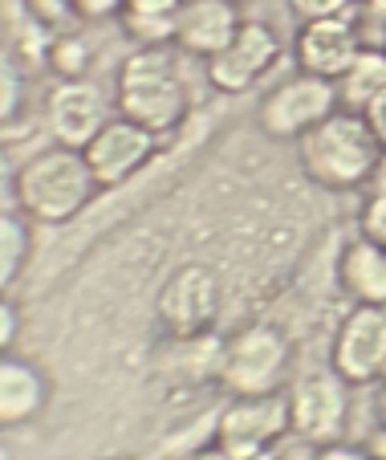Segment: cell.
Masks as SVG:
<instances>
[{"label":"cell","mask_w":386,"mask_h":460,"mask_svg":"<svg viewBox=\"0 0 386 460\" xmlns=\"http://www.w3.org/2000/svg\"><path fill=\"white\" fill-rule=\"evenodd\" d=\"M297 155H301L305 175L318 183V188L354 191L378 175L386 147L374 135L366 114L350 111V106H338L329 119H321L313 130L301 135Z\"/></svg>","instance_id":"cell-1"},{"label":"cell","mask_w":386,"mask_h":460,"mask_svg":"<svg viewBox=\"0 0 386 460\" xmlns=\"http://www.w3.org/2000/svg\"><path fill=\"white\" fill-rule=\"evenodd\" d=\"M114 106L154 135H171L188 119V82L167 45H135L122 58L114 78Z\"/></svg>","instance_id":"cell-2"},{"label":"cell","mask_w":386,"mask_h":460,"mask_svg":"<svg viewBox=\"0 0 386 460\" xmlns=\"http://www.w3.org/2000/svg\"><path fill=\"white\" fill-rule=\"evenodd\" d=\"M102 183L94 180L86 164V151L61 147L53 143L49 151L33 155L17 175V200L21 212L41 225H66L77 212H86V204L94 200Z\"/></svg>","instance_id":"cell-3"},{"label":"cell","mask_w":386,"mask_h":460,"mask_svg":"<svg viewBox=\"0 0 386 460\" xmlns=\"http://www.w3.org/2000/svg\"><path fill=\"white\" fill-rule=\"evenodd\" d=\"M289 339L276 326H244L236 331L220 350V379L232 395H268L281 391L289 375Z\"/></svg>","instance_id":"cell-4"},{"label":"cell","mask_w":386,"mask_h":460,"mask_svg":"<svg viewBox=\"0 0 386 460\" xmlns=\"http://www.w3.org/2000/svg\"><path fill=\"white\" fill-rule=\"evenodd\" d=\"M293 432L289 391H268V395H236L228 408L215 416V444L232 460H249L260 452H273L281 436Z\"/></svg>","instance_id":"cell-5"},{"label":"cell","mask_w":386,"mask_h":460,"mask_svg":"<svg viewBox=\"0 0 386 460\" xmlns=\"http://www.w3.org/2000/svg\"><path fill=\"white\" fill-rule=\"evenodd\" d=\"M154 314H159V322L167 326L171 339H204L220 318V281H215V273L199 261L180 265L154 297Z\"/></svg>","instance_id":"cell-6"},{"label":"cell","mask_w":386,"mask_h":460,"mask_svg":"<svg viewBox=\"0 0 386 460\" xmlns=\"http://www.w3.org/2000/svg\"><path fill=\"white\" fill-rule=\"evenodd\" d=\"M338 106H342V94H338L334 78L301 70L293 78H285L260 102V130H265L268 139H301L321 119H329Z\"/></svg>","instance_id":"cell-7"},{"label":"cell","mask_w":386,"mask_h":460,"mask_svg":"<svg viewBox=\"0 0 386 460\" xmlns=\"http://www.w3.org/2000/svg\"><path fill=\"white\" fill-rule=\"evenodd\" d=\"M289 416L293 436L305 444H334L350 416V383L329 367V371H305L289 387Z\"/></svg>","instance_id":"cell-8"},{"label":"cell","mask_w":386,"mask_h":460,"mask_svg":"<svg viewBox=\"0 0 386 460\" xmlns=\"http://www.w3.org/2000/svg\"><path fill=\"white\" fill-rule=\"evenodd\" d=\"M329 367L342 375L350 387H366V383L382 379L386 367V305H362L354 302V310L338 326L334 350H329Z\"/></svg>","instance_id":"cell-9"},{"label":"cell","mask_w":386,"mask_h":460,"mask_svg":"<svg viewBox=\"0 0 386 460\" xmlns=\"http://www.w3.org/2000/svg\"><path fill=\"white\" fill-rule=\"evenodd\" d=\"M281 58V37L265 21H244L215 58H207V82L220 94H249Z\"/></svg>","instance_id":"cell-10"},{"label":"cell","mask_w":386,"mask_h":460,"mask_svg":"<svg viewBox=\"0 0 386 460\" xmlns=\"http://www.w3.org/2000/svg\"><path fill=\"white\" fill-rule=\"evenodd\" d=\"M45 122H49L53 143L74 151H86L90 139L110 122V102L106 94L86 78H61L49 90L45 102Z\"/></svg>","instance_id":"cell-11"},{"label":"cell","mask_w":386,"mask_h":460,"mask_svg":"<svg viewBox=\"0 0 386 460\" xmlns=\"http://www.w3.org/2000/svg\"><path fill=\"white\" fill-rule=\"evenodd\" d=\"M154 139L159 135L146 130L143 122L127 119V114H114L86 147V164L94 172V180L102 188H118L122 180H130L154 155Z\"/></svg>","instance_id":"cell-12"},{"label":"cell","mask_w":386,"mask_h":460,"mask_svg":"<svg viewBox=\"0 0 386 460\" xmlns=\"http://www.w3.org/2000/svg\"><path fill=\"white\" fill-rule=\"evenodd\" d=\"M362 33L358 21L350 17H321V21H301L297 37H293V58L297 70L321 74V78H342L350 70V61L362 53Z\"/></svg>","instance_id":"cell-13"},{"label":"cell","mask_w":386,"mask_h":460,"mask_svg":"<svg viewBox=\"0 0 386 460\" xmlns=\"http://www.w3.org/2000/svg\"><path fill=\"white\" fill-rule=\"evenodd\" d=\"M244 25L236 0H183L175 13V45L191 58H215Z\"/></svg>","instance_id":"cell-14"},{"label":"cell","mask_w":386,"mask_h":460,"mask_svg":"<svg viewBox=\"0 0 386 460\" xmlns=\"http://www.w3.org/2000/svg\"><path fill=\"white\" fill-rule=\"evenodd\" d=\"M45 400H49V379L33 363L17 355L0 358V420H4V428H21L37 420Z\"/></svg>","instance_id":"cell-15"},{"label":"cell","mask_w":386,"mask_h":460,"mask_svg":"<svg viewBox=\"0 0 386 460\" xmlns=\"http://www.w3.org/2000/svg\"><path fill=\"white\" fill-rule=\"evenodd\" d=\"M338 281L362 305H386V244L358 236L342 249L338 261Z\"/></svg>","instance_id":"cell-16"},{"label":"cell","mask_w":386,"mask_h":460,"mask_svg":"<svg viewBox=\"0 0 386 460\" xmlns=\"http://www.w3.org/2000/svg\"><path fill=\"white\" fill-rule=\"evenodd\" d=\"M338 94H342V106L366 114L386 94V49L362 45V53L350 61V70L338 78Z\"/></svg>","instance_id":"cell-17"},{"label":"cell","mask_w":386,"mask_h":460,"mask_svg":"<svg viewBox=\"0 0 386 460\" xmlns=\"http://www.w3.org/2000/svg\"><path fill=\"white\" fill-rule=\"evenodd\" d=\"M25 257H29L25 220L4 212V220H0V281H4V286H13V278H17V270L25 265Z\"/></svg>","instance_id":"cell-18"},{"label":"cell","mask_w":386,"mask_h":460,"mask_svg":"<svg viewBox=\"0 0 386 460\" xmlns=\"http://www.w3.org/2000/svg\"><path fill=\"white\" fill-rule=\"evenodd\" d=\"M118 25L135 45H175V17H159V13H118Z\"/></svg>","instance_id":"cell-19"},{"label":"cell","mask_w":386,"mask_h":460,"mask_svg":"<svg viewBox=\"0 0 386 460\" xmlns=\"http://www.w3.org/2000/svg\"><path fill=\"white\" fill-rule=\"evenodd\" d=\"M86 61H90V49L86 41L69 29V33H57L49 45V66L61 74V78H82L86 74Z\"/></svg>","instance_id":"cell-20"},{"label":"cell","mask_w":386,"mask_h":460,"mask_svg":"<svg viewBox=\"0 0 386 460\" xmlns=\"http://www.w3.org/2000/svg\"><path fill=\"white\" fill-rule=\"evenodd\" d=\"M25 17L41 21L49 33H69L74 21H82L77 0H25Z\"/></svg>","instance_id":"cell-21"},{"label":"cell","mask_w":386,"mask_h":460,"mask_svg":"<svg viewBox=\"0 0 386 460\" xmlns=\"http://www.w3.org/2000/svg\"><path fill=\"white\" fill-rule=\"evenodd\" d=\"M358 228H362V236H370V241L386 244V180H374V191H370V200L362 204Z\"/></svg>","instance_id":"cell-22"},{"label":"cell","mask_w":386,"mask_h":460,"mask_svg":"<svg viewBox=\"0 0 386 460\" xmlns=\"http://www.w3.org/2000/svg\"><path fill=\"white\" fill-rule=\"evenodd\" d=\"M354 4L362 0H289V9L301 21H321V17H350Z\"/></svg>","instance_id":"cell-23"},{"label":"cell","mask_w":386,"mask_h":460,"mask_svg":"<svg viewBox=\"0 0 386 460\" xmlns=\"http://www.w3.org/2000/svg\"><path fill=\"white\" fill-rule=\"evenodd\" d=\"M313 460H374L366 448H354V444H342V440H334V444H321L318 452H313Z\"/></svg>","instance_id":"cell-24"},{"label":"cell","mask_w":386,"mask_h":460,"mask_svg":"<svg viewBox=\"0 0 386 460\" xmlns=\"http://www.w3.org/2000/svg\"><path fill=\"white\" fill-rule=\"evenodd\" d=\"M77 13L82 21H106L122 13V0H77Z\"/></svg>","instance_id":"cell-25"},{"label":"cell","mask_w":386,"mask_h":460,"mask_svg":"<svg viewBox=\"0 0 386 460\" xmlns=\"http://www.w3.org/2000/svg\"><path fill=\"white\" fill-rule=\"evenodd\" d=\"M183 0H122V13H159V17H175Z\"/></svg>","instance_id":"cell-26"},{"label":"cell","mask_w":386,"mask_h":460,"mask_svg":"<svg viewBox=\"0 0 386 460\" xmlns=\"http://www.w3.org/2000/svg\"><path fill=\"white\" fill-rule=\"evenodd\" d=\"M13 339H17V305H13V297H4V305H0V347H4V355H9Z\"/></svg>","instance_id":"cell-27"},{"label":"cell","mask_w":386,"mask_h":460,"mask_svg":"<svg viewBox=\"0 0 386 460\" xmlns=\"http://www.w3.org/2000/svg\"><path fill=\"white\" fill-rule=\"evenodd\" d=\"M17 114V70H13V61L4 66V122H13Z\"/></svg>","instance_id":"cell-28"},{"label":"cell","mask_w":386,"mask_h":460,"mask_svg":"<svg viewBox=\"0 0 386 460\" xmlns=\"http://www.w3.org/2000/svg\"><path fill=\"white\" fill-rule=\"evenodd\" d=\"M366 119H370V127H374V135H378V139H382V147H386V94L378 98L374 106H370V111H366Z\"/></svg>","instance_id":"cell-29"},{"label":"cell","mask_w":386,"mask_h":460,"mask_svg":"<svg viewBox=\"0 0 386 460\" xmlns=\"http://www.w3.org/2000/svg\"><path fill=\"white\" fill-rule=\"evenodd\" d=\"M366 452H370V456H374V460H386V424H378L374 432H370Z\"/></svg>","instance_id":"cell-30"},{"label":"cell","mask_w":386,"mask_h":460,"mask_svg":"<svg viewBox=\"0 0 386 460\" xmlns=\"http://www.w3.org/2000/svg\"><path fill=\"white\" fill-rule=\"evenodd\" d=\"M183 460H232L228 452L220 448V444H212V448H199V452H188V456Z\"/></svg>","instance_id":"cell-31"},{"label":"cell","mask_w":386,"mask_h":460,"mask_svg":"<svg viewBox=\"0 0 386 460\" xmlns=\"http://www.w3.org/2000/svg\"><path fill=\"white\" fill-rule=\"evenodd\" d=\"M374 411H378V424H386V379L378 383V395H374Z\"/></svg>","instance_id":"cell-32"},{"label":"cell","mask_w":386,"mask_h":460,"mask_svg":"<svg viewBox=\"0 0 386 460\" xmlns=\"http://www.w3.org/2000/svg\"><path fill=\"white\" fill-rule=\"evenodd\" d=\"M362 4H366V13H370V17L386 21V0H362Z\"/></svg>","instance_id":"cell-33"},{"label":"cell","mask_w":386,"mask_h":460,"mask_svg":"<svg viewBox=\"0 0 386 460\" xmlns=\"http://www.w3.org/2000/svg\"><path fill=\"white\" fill-rule=\"evenodd\" d=\"M249 460H276V452H260V456H249Z\"/></svg>","instance_id":"cell-34"},{"label":"cell","mask_w":386,"mask_h":460,"mask_svg":"<svg viewBox=\"0 0 386 460\" xmlns=\"http://www.w3.org/2000/svg\"><path fill=\"white\" fill-rule=\"evenodd\" d=\"M382 379H386V367H382Z\"/></svg>","instance_id":"cell-35"}]
</instances>
